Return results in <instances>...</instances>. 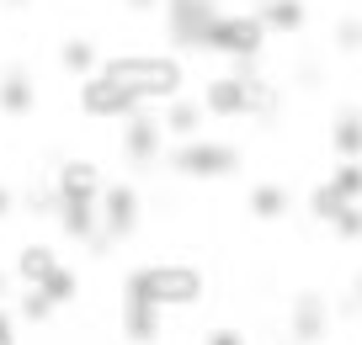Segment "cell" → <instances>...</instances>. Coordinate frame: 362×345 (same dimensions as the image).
Instances as JSON below:
<instances>
[{
	"instance_id": "32",
	"label": "cell",
	"mask_w": 362,
	"mask_h": 345,
	"mask_svg": "<svg viewBox=\"0 0 362 345\" xmlns=\"http://www.w3.org/2000/svg\"><path fill=\"white\" fill-rule=\"evenodd\" d=\"M320 345H330V340H320Z\"/></svg>"
},
{
	"instance_id": "28",
	"label": "cell",
	"mask_w": 362,
	"mask_h": 345,
	"mask_svg": "<svg viewBox=\"0 0 362 345\" xmlns=\"http://www.w3.org/2000/svg\"><path fill=\"white\" fill-rule=\"evenodd\" d=\"M6 212H11V191L0 186V218H6Z\"/></svg>"
},
{
	"instance_id": "27",
	"label": "cell",
	"mask_w": 362,
	"mask_h": 345,
	"mask_svg": "<svg viewBox=\"0 0 362 345\" xmlns=\"http://www.w3.org/2000/svg\"><path fill=\"white\" fill-rule=\"evenodd\" d=\"M0 345H16V329H11V313L0 308Z\"/></svg>"
},
{
	"instance_id": "23",
	"label": "cell",
	"mask_w": 362,
	"mask_h": 345,
	"mask_svg": "<svg viewBox=\"0 0 362 345\" xmlns=\"http://www.w3.org/2000/svg\"><path fill=\"white\" fill-rule=\"evenodd\" d=\"M330 43H336V54H362V16H341Z\"/></svg>"
},
{
	"instance_id": "18",
	"label": "cell",
	"mask_w": 362,
	"mask_h": 345,
	"mask_svg": "<svg viewBox=\"0 0 362 345\" xmlns=\"http://www.w3.org/2000/svg\"><path fill=\"white\" fill-rule=\"evenodd\" d=\"M288 186H277V181H261V186H250V212H256L261 223H272V218H283L288 212Z\"/></svg>"
},
{
	"instance_id": "30",
	"label": "cell",
	"mask_w": 362,
	"mask_h": 345,
	"mask_svg": "<svg viewBox=\"0 0 362 345\" xmlns=\"http://www.w3.org/2000/svg\"><path fill=\"white\" fill-rule=\"evenodd\" d=\"M351 298H357V303H362V271H357V282H351Z\"/></svg>"
},
{
	"instance_id": "22",
	"label": "cell",
	"mask_w": 362,
	"mask_h": 345,
	"mask_svg": "<svg viewBox=\"0 0 362 345\" xmlns=\"http://www.w3.org/2000/svg\"><path fill=\"white\" fill-rule=\"evenodd\" d=\"M59 64H64V69H75V75H90V69H96V48H90L86 37H69V43H64V54H59Z\"/></svg>"
},
{
	"instance_id": "16",
	"label": "cell",
	"mask_w": 362,
	"mask_h": 345,
	"mask_svg": "<svg viewBox=\"0 0 362 345\" xmlns=\"http://www.w3.org/2000/svg\"><path fill=\"white\" fill-rule=\"evenodd\" d=\"M123 329H128V340H155L160 334V308L155 303H134V298H123Z\"/></svg>"
},
{
	"instance_id": "29",
	"label": "cell",
	"mask_w": 362,
	"mask_h": 345,
	"mask_svg": "<svg viewBox=\"0 0 362 345\" xmlns=\"http://www.w3.org/2000/svg\"><path fill=\"white\" fill-rule=\"evenodd\" d=\"M149 6H155V0H128V11H149Z\"/></svg>"
},
{
	"instance_id": "31",
	"label": "cell",
	"mask_w": 362,
	"mask_h": 345,
	"mask_svg": "<svg viewBox=\"0 0 362 345\" xmlns=\"http://www.w3.org/2000/svg\"><path fill=\"white\" fill-rule=\"evenodd\" d=\"M6 6H27V0H6Z\"/></svg>"
},
{
	"instance_id": "25",
	"label": "cell",
	"mask_w": 362,
	"mask_h": 345,
	"mask_svg": "<svg viewBox=\"0 0 362 345\" xmlns=\"http://www.w3.org/2000/svg\"><path fill=\"white\" fill-rule=\"evenodd\" d=\"M16 308H22V319H33V324H48V319H54V303L43 298V287H27Z\"/></svg>"
},
{
	"instance_id": "21",
	"label": "cell",
	"mask_w": 362,
	"mask_h": 345,
	"mask_svg": "<svg viewBox=\"0 0 362 345\" xmlns=\"http://www.w3.org/2000/svg\"><path fill=\"white\" fill-rule=\"evenodd\" d=\"M330 234H336L341 245H357V239H362V202H346V207L336 212V223H330Z\"/></svg>"
},
{
	"instance_id": "5",
	"label": "cell",
	"mask_w": 362,
	"mask_h": 345,
	"mask_svg": "<svg viewBox=\"0 0 362 345\" xmlns=\"http://www.w3.org/2000/svg\"><path fill=\"white\" fill-rule=\"evenodd\" d=\"M80 111L86 117H134V111H144L139 107V96L123 85V80H112V75H86V85H80Z\"/></svg>"
},
{
	"instance_id": "9",
	"label": "cell",
	"mask_w": 362,
	"mask_h": 345,
	"mask_svg": "<svg viewBox=\"0 0 362 345\" xmlns=\"http://www.w3.org/2000/svg\"><path fill=\"white\" fill-rule=\"evenodd\" d=\"M203 111L229 123V117H245V75H218L203 85Z\"/></svg>"
},
{
	"instance_id": "19",
	"label": "cell",
	"mask_w": 362,
	"mask_h": 345,
	"mask_svg": "<svg viewBox=\"0 0 362 345\" xmlns=\"http://www.w3.org/2000/svg\"><path fill=\"white\" fill-rule=\"evenodd\" d=\"M346 207V197H341L330 181H320L315 191H309V218H320V223H336V212Z\"/></svg>"
},
{
	"instance_id": "1",
	"label": "cell",
	"mask_w": 362,
	"mask_h": 345,
	"mask_svg": "<svg viewBox=\"0 0 362 345\" xmlns=\"http://www.w3.org/2000/svg\"><path fill=\"white\" fill-rule=\"evenodd\" d=\"M102 75H112V80H123L128 90L139 96V107H165V101H176L181 96V59H112V64L102 69Z\"/></svg>"
},
{
	"instance_id": "12",
	"label": "cell",
	"mask_w": 362,
	"mask_h": 345,
	"mask_svg": "<svg viewBox=\"0 0 362 345\" xmlns=\"http://www.w3.org/2000/svg\"><path fill=\"white\" fill-rule=\"evenodd\" d=\"M203 117H208V111H203V101H165V111H160V128H165V133L170 138H197V133H203Z\"/></svg>"
},
{
	"instance_id": "8",
	"label": "cell",
	"mask_w": 362,
	"mask_h": 345,
	"mask_svg": "<svg viewBox=\"0 0 362 345\" xmlns=\"http://www.w3.org/2000/svg\"><path fill=\"white\" fill-rule=\"evenodd\" d=\"M139 223V191L134 186H107L102 191V229L107 239H128Z\"/></svg>"
},
{
	"instance_id": "26",
	"label": "cell",
	"mask_w": 362,
	"mask_h": 345,
	"mask_svg": "<svg viewBox=\"0 0 362 345\" xmlns=\"http://www.w3.org/2000/svg\"><path fill=\"white\" fill-rule=\"evenodd\" d=\"M203 345H245V334H240V329H214Z\"/></svg>"
},
{
	"instance_id": "20",
	"label": "cell",
	"mask_w": 362,
	"mask_h": 345,
	"mask_svg": "<svg viewBox=\"0 0 362 345\" xmlns=\"http://www.w3.org/2000/svg\"><path fill=\"white\" fill-rule=\"evenodd\" d=\"M330 186L346 202H362V159H341V165L330 170Z\"/></svg>"
},
{
	"instance_id": "11",
	"label": "cell",
	"mask_w": 362,
	"mask_h": 345,
	"mask_svg": "<svg viewBox=\"0 0 362 345\" xmlns=\"http://www.w3.org/2000/svg\"><path fill=\"white\" fill-rule=\"evenodd\" d=\"M261 27H267V37H283V32H304L309 11H304V0H261L256 6Z\"/></svg>"
},
{
	"instance_id": "14",
	"label": "cell",
	"mask_w": 362,
	"mask_h": 345,
	"mask_svg": "<svg viewBox=\"0 0 362 345\" xmlns=\"http://www.w3.org/2000/svg\"><path fill=\"white\" fill-rule=\"evenodd\" d=\"M54 271H59V255H54L48 245H27L22 255H16V277H22L27 287H43Z\"/></svg>"
},
{
	"instance_id": "6",
	"label": "cell",
	"mask_w": 362,
	"mask_h": 345,
	"mask_svg": "<svg viewBox=\"0 0 362 345\" xmlns=\"http://www.w3.org/2000/svg\"><path fill=\"white\" fill-rule=\"evenodd\" d=\"M214 0H165V22H170V37L181 48H203V32L214 22Z\"/></svg>"
},
{
	"instance_id": "10",
	"label": "cell",
	"mask_w": 362,
	"mask_h": 345,
	"mask_svg": "<svg viewBox=\"0 0 362 345\" xmlns=\"http://www.w3.org/2000/svg\"><path fill=\"white\" fill-rule=\"evenodd\" d=\"M160 138H165L160 117L134 111V117H128V128H123V155L134 159V165H149V159H160Z\"/></svg>"
},
{
	"instance_id": "4",
	"label": "cell",
	"mask_w": 362,
	"mask_h": 345,
	"mask_svg": "<svg viewBox=\"0 0 362 345\" xmlns=\"http://www.w3.org/2000/svg\"><path fill=\"white\" fill-rule=\"evenodd\" d=\"M235 165H240V149L218 144V138H181V149H170V170L197 176V181H218Z\"/></svg>"
},
{
	"instance_id": "2",
	"label": "cell",
	"mask_w": 362,
	"mask_h": 345,
	"mask_svg": "<svg viewBox=\"0 0 362 345\" xmlns=\"http://www.w3.org/2000/svg\"><path fill=\"white\" fill-rule=\"evenodd\" d=\"M128 298L134 303H155V308H187V303L203 298V277H197L192 266H144L128 277Z\"/></svg>"
},
{
	"instance_id": "15",
	"label": "cell",
	"mask_w": 362,
	"mask_h": 345,
	"mask_svg": "<svg viewBox=\"0 0 362 345\" xmlns=\"http://www.w3.org/2000/svg\"><path fill=\"white\" fill-rule=\"evenodd\" d=\"M33 101H37V90H33V80H27L22 69H11V75L0 80V111H6V117H27Z\"/></svg>"
},
{
	"instance_id": "7",
	"label": "cell",
	"mask_w": 362,
	"mask_h": 345,
	"mask_svg": "<svg viewBox=\"0 0 362 345\" xmlns=\"http://www.w3.org/2000/svg\"><path fill=\"white\" fill-rule=\"evenodd\" d=\"M288 329H293L298 345H320L330 334V303L320 292H298L293 308H288Z\"/></svg>"
},
{
	"instance_id": "24",
	"label": "cell",
	"mask_w": 362,
	"mask_h": 345,
	"mask_svg": "<svg viewBox=\"0 0 362 345\" xmlns=\"http://www.w3.org/2000/svg\"><path fill=\"white\" fill-rule=\"evenodd\" d=\"M75 292H80V282H75V271H64V266H59L54 277L43 282V298L54 303V308H59V303H69V298H75Z\"/></svg>"
},
{
	"instance_id": "3",
	"label": "cell",
	"mask_w": 362,
	"mask_h": 345,
	"mask_svg": "<svg viewBox=\"0 0 362 345\" xmlns=\"http://www.w3.org/2000/svg\"><path fill=\"white\" fill-rule=\"evenodd\" d=\"M203 48L208 54H229L235 64H250V59L267 48V27H261V16L256 11H235V16H214L208 22V32H203Z\"/></svg>"
},
{
	"instance_id": "13",
	"label": "cell",
	"mask_w": 362,
	"mask_h": 345,
	"mask_svg": "<svg viewBox=\"0 0 362 345\" xmlns=\"http://www.w3.org/2000/svg\"><path fill=\"white\" fill-rule=\"evenodd\" d=\"M330 155L362 159V111H341L336 123H330Z\"/></svg>"
},
{
	"instance_id": "17",
	"label": "cell",
	"mask_w": 362,
	"mask_h": 345,
	"mask_svg": "<svg viewBox=\"0 0 362 345\" xmlns=\"http://www.w3.org/2000/svg\"><path fill=\"white\" fill-rule=\"evenodd\" d=\"M96 186H102V176H96L90 159H69L59 170V197H96Z\"/></svg>"
}]
</instances>
